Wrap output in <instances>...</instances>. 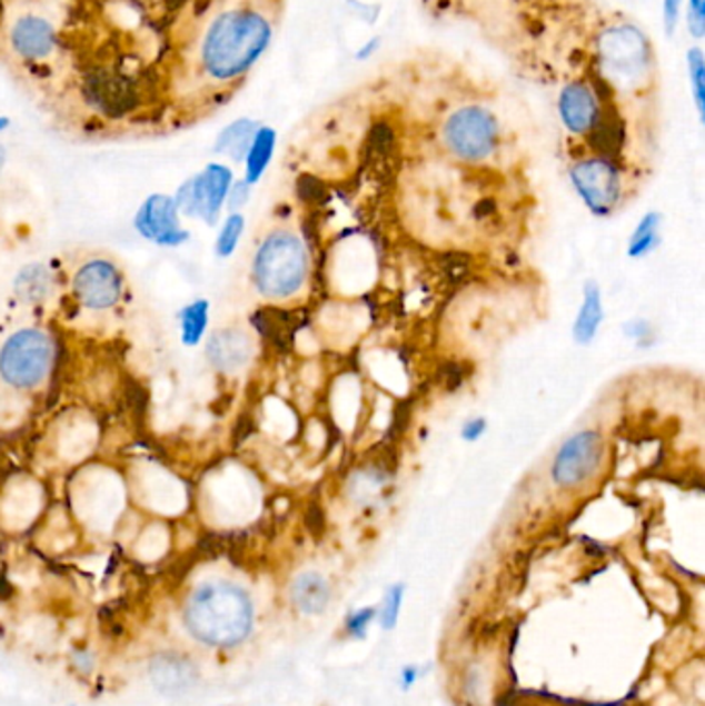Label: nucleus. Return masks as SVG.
Returning <instances> with one entry per match:
<instances>
[{
	"label": "nucleus",
	"mask_w": 705,
	"mask_h": 706,
	"mask_svg": "<svg viewBox=\"0 0 705 706\" xmlns=\"http://www.w3.org/2000/svg\"><path fill=\"white\" fill-rule=\"evenodd\" d=\"M274 31L271 14L250 2L220 7L195 33L189 67L203 87L235 89L265 57Z\"/></svg>",
	"instance_id": "f257e3e1"
},
{
	"label": "nucleus",
	"mask_w": 705,
	"mask_h": 706,
	"mask_svg": "<svg viewBox=\"0 0 705 706\" xmlns=\"http://www.w3.org/2000/svg\"><path fill=\"white\" fill-rule=\"evenodd\" d=\"M182 624L192 640L207 649H235L252 633V599L232 580H203L185 597Z\"/></svg>",
	"instance_id": "f03ea898"
},
{
	"label": "nucleus",
	"mask_w": 705,
	"mask_h": 706,
	"mask_svg": "<svg viewBox=\"0 0 705 706\" xmlns=\"http://www.w3.org/2000/svg\"><path fill=\"white\" fill-rule=\"evenodd\" d=\"M307 274V250L292 231H271L255 252L252 284L267 300L292 298L305 286Z\"/></svg>",
	"instance_id": "7ed1b4c3"
},
{
	"label": "nucleus",
	"mask_w": 705,
	"mask_h": 706,
	"mask_svg": "<svg viewBox=\"0 0 705 706\" xmlns=\"http://www.w3.org/2000/svg\"><path fill=\"white\" fill-rule=\"evenodd\" d=\"M604 79L618 89H637L654 71V52L646 33L632 23L604 29L598 40Z\"/></svg>",
	"instance_id": "20e7f679"
},
{
	"label": "nucleus",
	"mask_w": 705,
	"mask_h": 706,
	"mask_svg": "<svg viewBox=\"0 0 705 706\" xmlns=\"http://www.w3.org/2000/svg\"><path fill=\"white\" fill-rule=\"evenodd\" d=\"M54 361V344L40 329H19L0 347V378L19 390L44 385Z\"/></svg>",
	"instance_id": "39448f33"
},
{
	"label": "nucleus",
	"mask_w": 705,
	"mask_h": 706,
	"mask_svg": "<svg viewBox=\"0 0 705 706\" xmlns=\"http://www.w3.org/2000/svg\"><path fill=\"white\" fill-rule=\"evenodd\" d=\"M4 46L17 62L26 67L50 64L62 46L60 29L48 14L19 11L4 26Z\"/></svg>",
	"instance_id": "423d86ee"
},
{
	"label": "nucleus",
	"mask_w": 705,
	"mask_h": 706,
	"mask_svg": "<svg viewBox=\"0 0 705 706\" xmlns=\"http://www.w3.org/2000/svg\"><path fill=\"white\" fill-rule=\"evenodd\" d=\"M447 149L464 161H483L499 143L497 118L485 108L468 106L447 118L443 127Z\"/></svg>",
	"instance_id": "0eeeda50"
},
{
	"label": "nucleus",
	"mask_w": 705,
	"mask_h": 706,
	"mask_svg": "<svg viewBox=\"0 0 705 706\" xmlns=\"http://www.w3.org/2000/svg\"><path fill=\"white\" fill-rule=\"evenodd\" d=\"M232 182L235 172L226 163H207L201 172L195 173L178 188L175 195L178 213L203 219L207 226H216Z\"/></svg>",
	"instance_id": "6e6552de"
},
{
	"label": "nucleus",
	"mask_w": 705,
	"mask_h": 706,
	"mask_svg": "<svg viewBox=\"0 0 705 706\" xmlns=\"http://www.w3.org/2000/svg\"><path fill=\"white\" fill-rule=\"evenodd\" d=\"M603 459V436L594 430H584L560 445L553 459L550 476L560 490H575L598 474Z\"/></svg>",
	"instance_id": "1a4fd4ad"
},
{
	"label": "nucleus",
	"mask_w": 705,
	"mask_h": 706,
	"mask_svg": "<svg viewBox=\"0 0 705 706\" xmlns=\"http://www.w3.org/2000/svg\"><path fill=\"white\" fill-rule=\"evenodd\" d=\"M569 176L577 195L594 216H610L620 199V172L610 159H582Z\"/></svg>",
	"instance_id": "9d476101"
},
{
	"label": "nucleus",
	"mask_w": 705,
	"mask_h": 706,
	"mask_svg": "<svg viewBox=\"0 0 705 706\" xmlns=\"http://www.w3.org/2000/svg\"><path fill=\"white\" fill-rule=\"evenodd\" d=\"M122 274L110 260L89 259L75 271V300L93 312L115 308L122 298Z\"/></svg>",
	"instance_id": "9b49d317"
},
{
	"label": "nucleus",
	"mask_w": 705,
	"mask_h": 706,
	"mask_svg": "<svg viewBox=\"0 0 705 706\" xmlns=\"http://www.w3.org/2000/svg\"><path fill=\"white\" fill-rule=\"evenodd\" d=\"M132 226L139 231V236L151 245L175 248L189 240V231L182 230L180 226V213L175 197H168L162 192L149 195L148 199L139 205Z\"/></svg>",
	"instance_id": "f8f14e48"
},
{
	"label": "nucleus",
	"mask_w": 705,
	"mask_h": 706,
	"mask_svg": "<svg viewBox=\"0 0 705 706\" xmlns=\"http://www.w3.org/2000/svg\"><path fill=\"white\" fill-rule=\"evenodd\" d=\"M603 112V101L586 81H572L560 89L558 116L572 135H588Z\"/></svg>",
	"instance_id": "ddd939ff"
},
{
	"label": "nucleus",
	"mask_w": 705,
	"mask_h": 706,
	"mask_svg": "<svg viewBox=\"0 0 705 706\" xmlns=\"http://www.w3.org/2000/svg\"><path fill=\"white\" fill-rule=\"evenodd\" d=\"M206 358L216 370L235 375L247 368L252 358V339L238 327H226L214 332L206 344Z\"/></svg>",
	"instance_id": "4468645a"
},
{
	"label": "nucleus",
	"mask_w": 705,
	"mask_h": 706,
	"mask_svg": "<svg viewBox=\"0 0 705 706\" xmlns=\"http://www.w3.org/2000/svg\"><path fill=\"white\" fill-rule=\"evenodd\" d=\"M149 679L151 686L166 696H180L192 688L197 672L191 659L180 655L177 650H163L156 655L149 664Z\"/></svg>",
	"instance_id": "2eb2a0df"
},
{
	"label": "nucleus",
	"mask_w": 705,
	"mask_h": 706,
	"mask_svg": "<svg viewBox=\"0 0 705 706\" xmlns=\"http://www.w3.org/2000/svg\"><path fill=\"white\" fill-rule=\"evenodd\" d=\"M259 122L252 120V118H236L230 125H226L224 129L218 132L216 137V143H214V151L218 156L235 161V163H242L247 153H249L250 143L259 130Z\"/></svg>",
	"instance_id": "dca6fc26"
},
{
	"label": "nucleus",
	"mask_w": 705,
	"mask_h": 706,
	"mask_svg": "<svg viewBox=\"0 0 705 706\" xmlns=\"http://www.w3.org/2000/svg\"><path fill=\"white\" fill-rule=\"evenodd\" d=\"M604 318L603 291L596 281H588L584 288V302L575 318L574 339L579 346H589L600 329Z\"/></svg>",
	"instance_id": "f3484780"
},
{
	"label": "nucleus",
	"mask_w": 705,
	"mask_h": 706,
	"mask_svg": "<svg viewBox=\"0 0 705 706\" xmlns=\"http://www.w3.org/2000/svg\"><path fill=\"white\" fill-rule=\"evenodd\" d=\"M276 145H278V132L271 127H259L252 143L249 147V153L245 158V180L249 182L250 187L257 185L264 173L267 172L274 153H276Z\"/></svg>",
	"instance_id": "a211bd4d"
},
{
	"label": "nucleus",
	"mask_w": 705,
	"mask_h": 706,
	"mask_svg": "<svg viewBox=\"0 0 705 706\" xmlns=\"http://www.w3.org/2000/svg\"><path fill=\"white\" fill-rule=\"evenodd\" d=\"M13 291L21 302L30 306L44 302L52 291V274L42 262H31L17 274Z\"/></svg>",
	"instance_id": "6ab92c4d"
},
{
	"label": "nucleus",
	"mask_w": 705,
	"mask_h": 706,
	"mask_svg": "<svg viewBox=\"0 0 705 706\" xmlns=\"http://www.w3.org/2000/svg\"><path fill=\"white\" fill-rule=\"evenodd\" d=\"M292 601L302 614H321L329 601V585L317 573H305L292 583Z\"/></svg>",
	"instance_id": "aec40b11"
},
{
	"label": "nucleus",
	"mask_w": 705,
	"mask_h": 706,
	"mask_svg": "<svg viewBox=\"0 0 705 706\" xmlns=\"http://www.w3.org/2000/svg\"><path fill=\"white\" fill-rule=\"evenodd\" d=\"M209 325V302L195 300L180 312V341L187 347H197L206 337Z\"/></svg>",
	"instance_id": "412c9836"
},
{
	"label": "nucleus",
	"mask_w": 705,
	"mask_h": 706,
	"mask_svg": "<svg viewBox=\"0 0 705 706\" xmlns=\"http://www.w3.org/2000/svg\"><path fill=\"white\" fill-rule=\"evenodd\" d=\"M661 213L652 211L642 217L629 240V257L642 259L661 245Z\"/></svg>",
	"instance_id": "4be33fe9"
},
{
	"label": "nucleus",
	"mask_w": 705,
	"mask_h": 706,
	"mask_svg": "<svg viewBox=\"0 0 705 706\" xmlns=\"http://www.w3.org/2000/svg\"><path fill=\"white\" fill-rule=\"evenodd\" d=\"M288 318L290 317L286 312L271 308V310H261L255 317V325H257L259 331L264 332L267 339L274 341V346L284 347L290 341V337L295 335V325L286 322Z\"/></svg>",
	"instance_id": "5701e85b"
},
{
	"label": "nucleus",
	"mask_w": 705,
	"mask_h": 706,
	"mask_svg": "<svg viewBox=\"0 0 705 706\" xmlns=\"http://www.w3.org/2000/svg\"><path fill=\"white\" fill-rule=\"evenodd\" d=\"M687 72H689V86L693 91V101L697 108L699 120H705V57L699 46H693L687 52Z\"/></svg>",
	"instance_id": "b1692460"
},
{
	"label": "nucleus",
	"mask_w": 705,
	"mask_h": 706,
	"mask_svg": "<svg viewBox=\"0 0 705 706\" xmlns=\"http://www.w3.org/2000/svg\"><path fill=\"white\" fill-rule=\"evenodd\" d=\"M245 233V217L240 213H230L228 219L221 223L218 240H216V255L221 259H228L235 255L236 248L240 245V238Z\"/></svg>",
	"instance_id": "393cba45"
},
{
	"label": "nucleus",
	"mask_w": 705,
	"mask_h": 706,
	"mask_svg": "<svg viewBox=\"0 0 705 706\" xmlns=\"http://www.w3.org/2000/svg\"><path fill=\"white\" fill-rule=\"evenodd\" d=\"M404 591H406L404 585H394V587H389V591L383 599L381 622L385 630L396 628L397 618H399V607H401V601H404Z\"/></svg>",
	"instance_id": "a878e982"
},
{
	"label": "nucleus",
	"mask_w": 705,
	"mask_h": 706,
	"mask_svg": "<svg viewBox=\"0 0 705 706\" xmlns=\"http://www.w3.org/2000/svg\"><path fill=\"white\" fill-rule=\"evenodd\" d=\"M687 28L693 38H704L705 33V0H689L687 2Z\"/></svg>",
	"instance_id": "bb28decb"
},
{
	"label": "nucleus",
	"mask_w": 705,
	"mask_h": 706,
	"mask_svg": "<svg viewBox=\"0 0 705 706\" xmlns=\"http://www.w3.org/2000/svg\"><path fill=\"white\" fill-rule=\"evenodd\" d=\"M250 199V185L242 178V180H235L232 187L228 190V197H226V207L230 209V213H238Z\"/></svg>",
	"instance_id": "cd10ccee"
},
{
	"label": "nucleus",
	"mask_w": 705,
	"mask_h": 706,
	"mask_svg": "<svg viewBox=\"0 0 705 706\" xmlns=\"http://www.w3.org/2000/svg\"><path fill=\"white\" fill-rule=\"evenodd\" d=\"M375 616H377V609H375V607H365V609L354 611L352 616H350V620H348L350 635L356 636V638H365V636H367L368 624L375 620Z\"/></svg>",
	"instance_id": "c85d7f7f"
},
{
	"label": "nucleus",
	"mask_w": 705,
	"mask_h": 706,
	"mask_svg": "<svg viewBox=\"0 0 705 706\" xmlns=\"http://www.w3.org/2000/svg\"><path fill=\"white\" fill-rule=\"evenodd\" d=\"M623 331L625 335L633 339V341H637L639 346H644V341L646 339H652V335H654V329H652V325L644 320V318H637V320H632V322H627L625 327H623Z\"/></svg>",
	"instance_id": "c756f323"
},
{
	"label": "nucleus",
	"mask_w": 705,
	"mask_h": 706,
	"mask_svg": "<svg viewBox=\"0 0 705 706\" xmlns=\"http://www.w3.org/2000/svg\"><path fill=\"white\" fill-rule=\"evenodd\" d=\"M681 4L683 0H662V11H664V29L668 36H673L678 26V17H681Z\"/></svg>",
	"instance_id": "7c9ffc66"
},
{
	"label": "nucleus",
	"mask_w": 705,
	"mask_h": 706,
	"mask_svg": "<svg viewBox=\"0 0 705 706\" xmlns=\"http://www.w3.org/2000/svg\"><path fill=\"white\" fill-rule=\"evenodd\" d=\"M298 195L305 201H317L324 195V185L312 176H302L298 180Z\"/></svg>",
	"instance_id": "2f4dec72"
},
{
	"label": "nucleus",
	"mask_w": 705,
	"mask_h": 706,
	"mask_svg": "<svg viewBox=\"0 0 705 706\" xmlns=\"http://www.w3.org/2000/svg\"><path fill=\"white\" fill-rule=\"evenodd\" d=\"M486 432V421L483 418L468 419L461 428V438L466 443H476Z\"/></svg>",
	"instance_id": "473e14b6"
},
{
	"label": "nucleus",
	"mask_w": 705,
	"mask_h": 706,
	"mask_svg": "<svg viewBox=\"0 0 705 706\" xmlns=\"http://www.w3.org/2000/svg\"><path fill=\"white\" fill-rule=\"evenodd\" d=\"M379 48H381V38H379V36H377V38H370V40H367V42L363 43V46L354 52V58L360 60V62H367V60H370V58L379 52Z\"/></svg>",
	"instance_id": "72a5a7b5"
},
{
	"label": "nucleus",
	"mask_w": 705,
	"mask_h": 706,
	"mask_svg": "<svg viewBox=\"0 0 705 706\" xmlns=\"http://www.w3.org/2000/svg\"><path fill=\"white\" fill-rule=\"evenodd\" d=\"M93 659H96V657H93L88 649H79L75 650L71 662H73L75 667H77L81 674H89V672L93 669V665H96Z\"/></svg>",
	"instance_id": "f704fd0d"
},
{
	"label": "nucleus",
	"mask_w": 705,
	"mask_h": 706,
	"mask_svg": "<svg viewBox=\"0 0 705 706\" xmlns=\"http://www.w3.org/2000/svg\"><path fill=\"white\" fill-rule=\"evenodd\" d=\"M401 676H404V678H401L404 679V688H410L411 684L418 678V669H416V667H406Z\"/></svg>",
	"instance_id": "c9c22d12"
},
{
	"label": "nucleus",
	"mask_w": 705,
	"mask_h": 706,
	"mask_svg": "<svg viewBox=\"0 0 705 706\" xmlns=\"http://www.w3.org/2000/svg\"><path fill=\"white\" fill-rule=\"evenodd\" d=\"M9 127H11V118L9 116H0V135L7 132Z\"/></svg>",
	"instance_id": "e433bc0d"
},
{
	"label": "nucleus",
	"mask_w": 705,
	"mask_h": 706,
	"mask_svg": "<svg viewBox=\"0 0 705 706\" xmlns=\"http://www.w3.org/2000/svg\"><path fill=\"white\" fill-rule=\"evenodd\" d=\"M4 166H7V147L0 143V172L4 170Z\"/></svg>",
	"instance_id": "4c0bfd02"
}]
</instances>
